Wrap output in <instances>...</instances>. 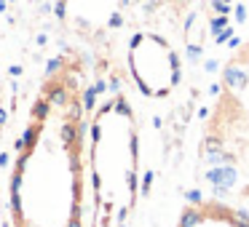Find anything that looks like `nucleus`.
<instances>
[{"label":"nucleus","mask_w":249,"mask_h":227,"mask_svg":"<svg viewBox=\"0 0 249 227\" xmlns=\"http://www.w3.org/2000/svg\"><path fill=\"white\" fill-rule=\"evenodd\" d=\"M83 81L59 67L40 86L8 177L11 227H83L89 184Z\"/></svg>","instance_id":"f257e3e1"},{"label":"nucleus","mask_w":249,"mask_h":227,"mask_svg":"<svg viewBox=\"0 0 249 227\" xmlns=\"http://www.w3.org/2000/svg\"><path fill=\"white\" fill-rule=\"evenodd\" d=\"M89 227H131L140 203V123L126 94L97 104L89 120Z\"/></svg>","instance_id":"f03ea898"},{"label":"nucleus","mask_w":249,"mask_h":227,"mask_svg":"<svg viewBox=\"0 0 249 227\" xmlns=\"http://www.w3.org/2000/svg\"><path fill=\"white\" fill-rule=\"evenodd\" d=\"M206 161H220L233 182H241L238 193L249 195V46L225 65L220 97L206 123L204 139Z\"/></svg>","instance_id":"7ed1b4c3"},{"label":"nucleus","mask_w":249,"mask_h":227,"mask_svg":"<svg viewBox=\"0 0 249 227\" xmlns=\"http://www.w3.org/2000/svg\"><path fill=\"white\" fill-rule=\"evenodd\" d=\"M129 72L145 97L163 99L179 83V56L166 38L137 32L129 43Z\"/></svg>","instance_id":"20e7f679"},{"label":"nucleus","mask_w":249,"mask_h":227,"mask_svg":"<svg viewBox=\"0 0 249 227\" xmlns=\"http://www.w3.org/2000/svg\"><path fill=\"white\" fill-rule=\"evenodd\" d=\"M177 227H249V214L222 198H198L179 211Z\"/></svg>","instance_id":"39448f33"}]
</instances>
